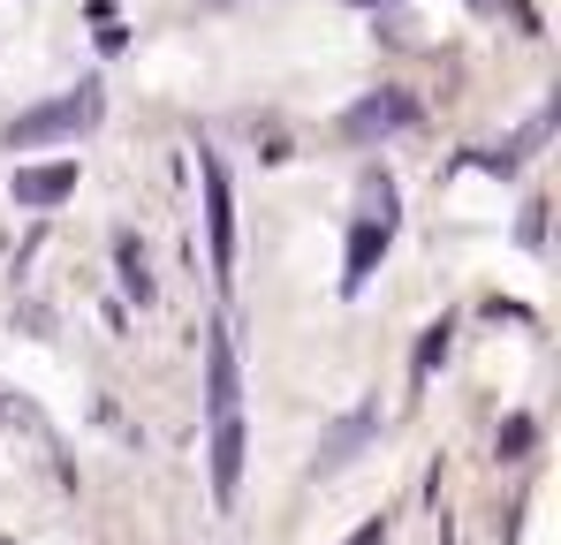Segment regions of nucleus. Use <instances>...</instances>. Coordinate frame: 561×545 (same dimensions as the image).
Segmentation results:
<instances>
[{
	"mask_svg": "<svg viewBox=\"0 0 561 545\" xmlns=\"http://www.w3.org/2000/svg\"><path fill=\"white\" fill-rule=\"evenodd\" d=\"M342 545H387V523H379V515H373V523H357V531H350V538H342Z\"/></svg>",
	"mask_w": 561,
	"mask_h": 545,
	"instance_id": "nucleus-12",
	"label": "nucleus"
},
{
	"mask_svg": "<svg viewBox=\"0 0 561 545\" xmlns=\"http://www.w3.org/2000/svg\"><path fill=\"white\" fill-rule=\"evenodd\" d=\"M448 357V318H440V326H433V334H425V349H417V371H433V363Z\"/></svg>",
	"mask_w": 561,
	"mask_h": 545,
	"instance_id": "nucleus-11",
	"label": "nucleus"
},
{
	"mask_svg": "<svg viewBox=\"0 0 561 545\" xmlns=\"http://www.w3.org/2000/svg\"><path fill=\"white\" fill-rule=\"evenodd\" d=\"M197 175H205V228H213V272L228 280L236 272V197H228V167L205 152L197 160Z\"/></svg>",
	"mask_w": 561,
	"mask_h": 545,
	"instance_id": "nucleus-3",
	"label": "nucleus"
},
{
	"mask_svg": "<svg viewBox=\"0 0 561 545\" xmlns=\"http://www.w3.org/2000/svg\"><path fill=\"white\" fill-rule=\"evenodd\" d=\"M387 243H394V182L373 175L365 182V212H357V228H350V258H342V288H350V295L373 280V266L387 258Z\"/></svg>",
	"mask_w": 561,
	"mask_h": 545,
	"instance_id": "nucleus-2",
	"label": "nucleus"
},
{
	"mask_svg": "<svg viewBox=\"0 0 561 545\" xmlns=\"http://www.w3.org/2000/svg\"><path fill=\"white\" fill-rule=\"evenodd\" d=\"M114 258H122V288H129L137 303H152V272H145V251L122 235V251H114Z\"/></svg>",
	"mask_w": 561,
	"mask_h": 545,
	"instance_id": "nucleus-8",
	"label": "nucleus"
},
{
	"mask_svg": "<svg viewBox=\"0 0 561 545\" xmlns=\"http://www.w3.org/2000/svg\"><path fill=\"white\" fill-rule=\"evenodd\" d=\"M365 432H373V425H365V417H350V425H342V432L327 440V454H319V469H342V462H350V448H357Z\"/></svg>",
	"mask_w": 561,
	"mask_h": 545,
	"instance_id": "nucleus-9",
	"label": "nucleus"
},
{
	"mask_svg": "<svg viewBox=\"0 0 561 545\" xmlns=\"http://www.w3.org/2000/svg\"><path fill=\"white\" fill-rule=\"evenodd\" d=\"M410 121H417L410 91H373V98H357V106L342 114V137H350V144H387V137L410 129Z\"/></svg>",
	"mask_w": 561,
	"mask_h": 545,
	"instance_id": "nucleus-4",
	"label": "nucleus"
},
{
	"mask_svg": "<svg viewBox=\"0 0 561 545\" xmlns=\"http://www.w3.org/2000/svg\"><path fill=\"white\" fill-rule=\"evenodd\" d=\"M92 121H99V84H77V91H61V98H46V106H31V114H15V121H8V152L77 144Z\"/></svg>",
	"mask_w": 561,
	"mask_h": 545,
	"instance_id": "nucleus-1",
	"label": "nucleus"
},
{
	"mask_svg": "<svg viewBox=\"0 0 561 545\" xmlns=\"http://www.w3.org/2000/svg\"><path fill=\"white\" fill-rule=\"evenodd\" d=\"M205 409H213V425L243 409V363L228 334H205Z\"/></svg>",
	"mask_w": 561,
	"mask_h": 545,
	"instance_id": "nucleus-5",
	"label": "nucleus"
},
{
	"mask_svg": "<svg viewBox=\"0 0 561 545\" xmlns=\"http://www.w3.org/2000/svg\"><path fill=\"white\" fill-rule=\"evenodd\" d=\"M236 485H243V425H236V417H220V425H213V500L228 508V500H236Z\"/></svg>",
	"mask_w": 561,
	"mask_h": 545,
	"instance_id": "nucleus-7",
	"label": "nucleus"
},
{
	"mask_svg": "<svg viewBox=\"0 0 561 545\" xmlns=\"http://www.w3.org/2000/svg\"><path fill=\"white\" fill-rule=\"evenodd\" d=\"M531 440H539V425H531V417H508V425H501V462H524Z\"/></svg>",
	"mask_w": 561,
	"mask_h": 545,
	"instance_id": "nucleus-10",
	"label": "nucleus"
},
{
	"mask_svg": "<svg viewBox=\"0 0 561 545\" xmlns=\"http://www.w3.org/2000/svg\"><path fill=\"white\" fill-rule=\"evenodd\" d=\"M15 205L23 212H46V205H61V197H77V160H46V167H15Z\"/></svg>",
	"mask_w": 561,
	"mask_h": 545,
	"instance_id": "nucleus-6",
	"label": "nucleus"
}]
</instances>
